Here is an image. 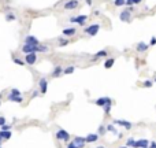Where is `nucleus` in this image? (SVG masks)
I'll return each mask as SVG.
<instances>
[{
  "mask_svg": "<svg viewBox=\"0 0 156 148\" xmlns=\"http://www.w3.org/2000/svg\"><path fill=\"white\" fill-rule=\"evenodd\" d=\"M111 107H112V103H108V104H105L104 106V114L105 115H110V111H111Z\"/></svg>",
  "mask_w": 156,
  "mask_h": 148,
  "instance_id": "nucleus-27",
  "label": "nucleus"
},
{
  "mask_svg": "<svg viewBox=\"0 0 156 148\" xmlns=\"http://www.w3.org/2000/svg\"><path fill=\"white\" fill-rule=\"evenodd\" d=\"M99 30H100V24H92V25H89V26L85 28V33L90 37L96 36L97 33H99Z\"/></svg>",
  "mask_w": 156,
  "mask_h": 148,
  "instance_id": "nucleus-1",
  "label": "nucleus"
},
{
  "mask_svg": "<svg viewBox=\"0 0 156 148\" xmlns=\"http://www.w3.org/2000/svg\"><path fill=\"white\" fill-rule=\"evenodd\" d=\"M108 103H112V100L110 99V97H100V99H97L96 102H95V104L99 106V107H104V106Z\"/></svg>",
  "mask_w": 156,
  "mask_h": 148,
  "instance_id": "nucleus-12",
  "label": "nucleus"
},
{
  "mask_svg": "<svg viewBox=\"0 0 156 148\" xmlns=\"http://www.w3.org/2000/svg\"><path fill=\"white\" fill-rule=\"evenodd\" d=\"M99 140V134L97 133H89L88 136L85 137V143H95Z\"/></svg>",
  "mask_w": 156,
  "mask_h": 148,
  "instance_id": "nucleus-14",
  "label": "nucleus"
},
{
  "mask_svg": "<svg viewBox=\"0 0 156 148\" xmlns=\"http://www.w3.org/2000/svg\"><path fill=\"white\" fill-rule=\"evenodd\" d=\"M37 95H38V91H34V92H33V97H36Z\"/></svg>",
  "mask_w": 156,
  "mask_h": 148,
  "instance_id": "nucleus-40",
  "label": "nucleus"
},
{
  "mask_svg": "<svg viewBox=\"0 0 156 148\" xmlns=\"http://www.w3.org/2000/svg\"><path fill=\"white\" fill-rule=\"evenodd\" d=\"M156 44V37H152V39H151V43H149L148 45H155Z\"/></svg>",
  "mask_w": 156,
  "mask_h": 148,
  "instance_id": "nucleus-38",
  "label": "nucleus"
},
{
  "mask_svg": "<svg viewBox=\"0 0 156 148\" xmlns=\"http://www.w3.org/2000/svg\"><path fill=\"white\" fill-rule=\"evenodd\" d=\"M114 124L115 125H120V126H123L126 129H132V122H129V121H123V119H115L114 121Z\"/></svg>",
  "mask_w": 156,
  "mask_h": 148,
  "instance_id": "nucleus-13",
  "label": "nucleus"
},
{
  "mask_svg": "<svg viewBox=\"0 0 156 148\" xmlns=\"http://www.w3.org/2000/svg\"><path fill=\"white\" fill-rule=\"evenodd\" d=\"M148 48H149V45L147 44V43H142V41H141V43H138V44L136 45L137 52H141V54H142V52H145V51H148Z\"/></svg>",
  "mask_w": 156,
  "mask_h": 148,
  "instance_id": "nucleus-16",
  "label": "nucleus"
},
{
  "mask_svg": "<svg viewBox=\"0 0 156 148\" xmlns=\"http://www.w3.org/2000/svg\"><path fill=\"white\" fill-rule=\"evenodd\" d=\"M1 143H3V140H0V145H1Z\"/></svg>",
  "mask_w": 156,
  "mask_h": 148,
  "instance_id": "nucleus-44",
  "label": "nucleus"
},
{
  "mask_svg": "<svg viewBox=\"0 0 156 148\" xmlns=\"http://www.w3.org/2000/svg\"><path fill=\"white\" fill-rule=\"evenodd\" d=\"M155 82H156V78H155Z\"/></svg>",
  "mask_w": 156,
  "mask_h": 148,
  "instance_id": "nucleus-46",
  "label": "nucleus"
},
{
  "mask_svg": "<svg viewBox=\"0 0 156 148\" xmlns=\"http://www.w3.org/2000/svg\"><path fill=\"white\" fill-rule=\"evenodd\" d=\"M12 60H14V63L19 64V66H24V64H25V62H24V60H21L19 58H14V59H12Z\"/></svg>",
  "mask_w": 156,
  "mask_h": 148,
  "instance_id": "nucleus-30",
  "label": "nucleus"
},
{
  "mask_svg": "<svg viewBox=\"0 0 156 148\" xmlns=\"http://www.w3.org/2000/svg\"><path fill=\"white\" fill-rule=\"evenodd\" d=\"M78 6H80V1H78V0H67V1L63 4V8L64 10H76Z\"/></svg>",
  "mask_w": 156,
  "mask_h": 148,
  "instance_id": "nucleus-5",
  "label": "nucleus"
},
{
  "mask_svg": "<svg viewBox=\"0 0 156 148\" xmlns=\"http://www.w3.org/2000/svg\"><path fill=\"white\" fill-rule=\"evenodd\" d=\"M96 148H104V147H103V145H100V147H96Z\"/></svg>",
  "mask_w": 156,
  "mask_h": 148,
  "instance_id": "nucleus-42",
  "label": "nucleus"
},
{
  "mask_svg": "<svg viewBox=\"0 0 156 148\" xmlns=\"http://www.w3.org/2000/svg\"><path fill=\"white\" fill-rule=\"evenodd\" d=\"M114 63H115V58H108L107 60H105V62H104V67L105 69H111L112 66H114Z\"/></svg>",
  "mask_w": 156,
  "mask_h": 148,
  "instance_id": "nucleus-21",
  "label": "nucleus"
},
{
  "mask_svg": "<svg viewBox=\"0 0 156 148\" xmlns=\"http://www.w3.org/2000/svg\"><path fill=\"white\" fill-rule=\"evenodd\" d=\"M68 44V40H64V39H62V37H59V45L60 47H64V45Z\"/></svg>",
  "mask_w": 156,
  "mask_h": 148,
  "instance_id": "nucleus-29",
  "label": "nucleus"
},
{
  "mask_svg": "<svg viewBox=\"0 0 156 148\" xmlns=\"http://www.w3.org/2000/svg\"><path fill=\"white\" fill-rule=\"evenodd\" d=\"M24 62L25 64H34L37 62V54H26Z\"/></svg>",
  "mask_w": 156,
  "mask_h": 148,
  "instance_id": "nucleus-8",
  "label": "nucleus"
},
{
  "mask_svg": "<svg viewBox=\"0 0 156 148\" xmlns=\"http://www.w3.org/2000/svg\"><path fill=\"white\" fill-rule=\"evenodd\" d=\"M74 70H76V67H74V66H67L66 69H63V74H73V73H74Z\"/></svg>",
  "mask_w": 156,
  "mask_h": 148,
  "instance_id": "nucleus-25",
  "label": "nucleus"
},
{
  "mask_svg": "<svg viewBox=\"0 0 156 148\" xmlns=\"http://www.w3.org/2000/svg\"><path fill=\"white\" fill-rule=\"evenodd\" d=\"M55 137L60 141H70V133L64 129H58V132L55 133Z\"/></svg>",
  "mask_w": 156,
  "mask_h": 148,
  "instance_id": "nucleus-2",
  "label": "nucleus"
},
{
  "mask_svg": "<svg viewBox=\"0 0 156 148\" xmlns=\"http://www.w3.org/2000/svg\"><path fill=\"white\" fill-rule=\"evenodd\" d=\"M76 33H77L76 28H66V29H63V34H64V36H67V37L76 36Z\"/></svg>",
  "mask_w": 156,
  "mask_h": 148,
  "instance_id": "nucleus-17",
  "label": "nucleus"
},
{
  "mask_svg": "<svg viewBox=\"0 0 156 148\" xmlns=\"http://www.w3.org/2000/svg\"><path fill=\"white\" fill-rule=\"evenodd\" d=\"M152 85H153V81H151V80H147L144 82V87H147V88H151Z\"/></svg>",
  "mask_w": 156,
  "mask_h": 148,
  "instance_id": "nucleus-32",
  "label": "nucleus"
},
{
  "mask_svg": "<svg viewBox=\"0 0 156 148\" xmlns=\"http://www.w3.org/2000/svg\"><path fill=\"white\" fill-rule=\"evenodd\" d=\"M107 132V130H105V128H104V126H100V128H99V133H97V134H103V133H105Z\"/></svg>",
  "mask_w": 156,
  "mask_h": 148,
  "instance_id": "nucleus-34",
  "label": "nucleus"
},
{
  "mask_svg": "<svg viewBox=\"0 0 156 148\" xmlns=\"http://www.w3.org/2000/svg\"><path fill=\"white\" fill-rule=\"evenodd\" d=\"M70 22L71 24H78L80 26H84L86 24V21H88V15H77V16H71L70 18Z\"/></svg>",
  "mask_w": 156,
  "mask_h": 148,
  "instance_id": "nucleus-3",
  "label": "nucleus"
},
{
  "mask_svg": "<svg viewBox=\"0 0 156 148\" xmlns=\"http://www.w3.org/2000/svg\"><path fill=\"white\" fill-rule=\"evenodd\" d=\"M60 74H63V67L62 66H56L53 69V71H52V77H60Z\"/></svg>",
  "mask_w": 156,
  "mask_h": 148,
  "instance_id": "nucleus-19",
  "label": "nucleus"
},
{
  "mask_svg": "<svg viewBox=\"0 0 156 148\" xmlns=\"http://www.w3.org/2000/svg\"><path fill=\"white\" fill-rule=\"evenodd\" d=\"M8 96H22V95H21V91L19 89H16V88H12L11 89V92H10V95H8Z\"/></svg>",
  "mask_w": 156,
  "mask_h": 148,
  "instance_id": "nucleus-26",
  "label": "nucleus"
},
{
  "mask_svg": "<svg viewBox=\"0 0 156 148\" xmlns=\"http://www.w3.org/2000/svg\"><path fill=\"white\" fill-rule=\"evenodd\" d=\"M86 4H88V6H92V0H86Z\"/></svg>",
  "mask_w": 156,
  "mask_h": 148,
  "instance_id": "nucleus-41",
  "label": "nucleus"
},
{
  "mask_svg": "<svg viewBox=\"0 0 156 148\" xmlns=\"http://www.w3.org/2000/svg\"><path fill=\"white\" fill-rule=\"evenodd\" d=\"M105 130H108V132H111L112 134H114V136H118L120 139V137H122V133H119L118 132V130H116V128L115 126H114V125H107V128H105Z\"/></svg>",
  "mask_w": 156,
  "mask_h": 148,
  "instance_id": "nucleus-18",
  "label": "nucleus"
},
{
  "mask_svg": "<svg viewBox=\"0 0 156 148\" xmlns=\"http://www.w3.org/2000/svg\"><path fill=\"white\" fill-rule=\"evenodd\" d=\"M120 148H128V147H126V145H123V147H120Z\"/></svg>",
  "mask_w": 156,
  "mask_h": 148,
  "instance_id": "nucleus-43",
  "label": "nucleus"
},
{
  "mask_svg": "<svg viewBox=\"0 0 156 148\" xmlns=\"http://www.w3.org/2000/svg\"><path fill=\"white\" fill-rule=\"evenodd\" d=\"M15 19H16V15L14 12H7L6 14V21L7 22H11V21H15Z\"/></svg>",
  "mask_w": 156,
  "mask_h": 148,
  "instance_id": "nucleus-23",
  "label": "nucleus"
},
{
  "mask_svg": "<svg viewBox=\"0 0 156 148\" xmlns=\"http://www.w3.org/2000/svg\"><path fill=\"white\" fill-rule=\"evenodd\" d=\"M47 89H48V80L43 77L38 80V92L44 95V93H47Z\"/></svg>",
  "mask_w": 156,
  "mask_h": 148,
  "instance_id": "nucleus-4",
  "label": "nucleus"
},
{
  "mask_svg": "<svg viewBox=\"0 0 156 148\" xmlns=\"http://www.w3.org/2000/svg\"><path fill=\"white\" fill-rule=\"evenodd\" d=\"M0 148H3V147H1V145H0Z\"/></svg>",
  "mask_w": 156,
  "mask_h": 148,
  "instance_id": "nucleus-45",
  "label": "nucleus"
},
{
  "mask_svg": "<svg viewBox=\"0 0 156 148\" xmlns=\"http://www.w3.org/2000/svg\"><path fill=\"white\" fill-rule=\"evenodd\" d=\"M12 136L11 130H0V140H10Z\"/></svg>",
  "mask_w": 156,
  "mask_h": 148,
  "instance_id": "nucleus-15",
  "label": "nucleus"
},
{
  "mask_svg": "<svg viewBox=\"0 0 156 148\" xmlns=\"http://www.w3.org/2000/svg\"><path fill=\"white\" fill-rule=\"evenodd\" d=\"M8 100H11V102H15V103H22L24 102V97L22 96H8Z\"/></svg>",
  "mask_w": 156,
  "mask_h": 148,
  "instance_id": "nucleus-24",
  "label": "nucleus"
},
{
  "mask_svg": "<svg viewBox=\"0 0 156 148\" xmlns=\"http://www.w3.org/2000/svg\"><path fill=\"white\" fill-rule=\"evenodd\" d=\"M114 4H115V7H122L125 6V0H114Z\"/></svg>",
  "mask_w": 156,
  "mask_h": 148,
  "instance_id": "nucleus-28",
  "label": "nucleus"
},
{
  "mask_svg": "<svg viewBox=\"0 0 156 148\" xmlns=\"http://www.w3.org/2000/svg\"><path fill=\"white\" fill-rule=\"evenodd\" d=\"M148 148H156V141H149Z\"/></svg>",
  "mask_w": 156,
  "mask_h": 148,
  "instance_id": "nucleus-35",
  "label": "nucleus"
},
{
  "mask_svg": "<svg viewBox=\"0 0 156 148\" xmlns=\"http://www.w3.org/2000/svg\"><path fill=\"white\" fill-rule=\"evenodd\" d=\"M132 18V8H129V10H123V11L119 14V19L122 22H129Z\"/></svg>",
  "mask_w": 156,
  "mask_h": 148,
  "instance_id": "nucleus-6",
  "label": "nucleus"
},
{
  "mask_svg": "<svg viewBox=\"0 0 156 148\" xmlns=\"http://www.w3.org/2000/svg\"><path fill=\"white\" fill-rule=\"evenodd\" d=\"M0 106H1V103H0Z\"/></svg>",
  "mask_w": 156,
  "mask_h": 148,
  "instance_id": "nucleus-47",
  "label": "nucleus"
},
{
  "mask_svg": "<svg viewBox=\"0 0 156 148\" xmlns=\"http://www.w3.org/2000/svg\"><path fill=\"white\" fill-rule=\"evenodd\" d=\"M24 44H28V45H38L40 44V41H38V39L34 36H32V34H29V36L25 37V43Z\"/></svg>",
  "mask_w": 156,
  "mask_h": 148,
  "instance_id": "nucleus-7",
  "label": "nucleus"
},
{
  "mask_svg": "<svg viewBox=\"0 0 156 148\" xmlns=\"http://www.w3.org/2000/svg\"><path fill=\"white\" fill-rule=\"evenodd\" d=\"M148 145H149V141L147 139H141V140L134 141L133 148H148Z\"/></svg>",
  "mask_w": 156,
  "mask_h": 148,
  "instance_id": "nucleus-9",
  "label": "nucleus"
},
{
  "mask_svg": "<svg viewBox=\"0 0 156 148\" xmlns=\"http://www.w3.org/2000/svg\"><path fill=\"white\" fill-rule=\"evenodd\" d=\"M132 1H133V6H134V4H140L142 0H132Z\"/></svg>",
  "mask_w": 156,
  "mask_h": 148,
  "instance_id": "nucleus-39",
  "label": "nucleus"
},
{
  "mask_svg": "<svg viewBox=\"0 0 156 148\" xmlns=\"http://www.w3.org/2000/svg\"><path fill=\"white\" fill-rule=\"evenodd\" d=\"M3 125H6V118H4V117H0V126H3Z\"/></svg>",
  "mask_w": 156,
  "mask_h": 148,
  "instance_id": "nucleus-36",
  "label": "nucleus"
},
{
  "mask_svg": "<svg viewBox=\"0 0 156 148\" xmlns=\"http://www.w3.org/2000/svg\"><path fill=\"white\" fill-rule=\"evenodd\" d=\"M0 128H1L0 130H11V125L6 124V125H3V126H0Z\"/></svg>",
  "mask_w": 156,
  "mask_h": 148,
  "instance_id": "nucleus-33",
  "label": "nucleus"
},
{
  "mask_svg": "<svg viewBox=\"0 0 156 148\" xmlns=\"http://www.w3.org/2000/svg\"><path fill=\"white\" fill-rule=\"evenodd\" d=\"M48 51H49V47H47V45L38 44L36 47V54H37V52H48Z\"/></svg>",
  "mask_w": 156,
  "mask_h": 148,
  "instance_id": "nucleus-22",
  "label": "nucleus"
},
{
  "mask_svg": "<svg viewBox=\"0 0 156 148\" xmlns=\"http://www.w3.org/2000/svg\"><path fill=\"white\" fill-rule=\"evenodd\" d=\"M134 139H133V137H130V139H129L128 140V143H126V147H133V144H134Z\"/></svg>",
  "mask_w": 156,
  "mask_h": 148,
  "instance_id": "nucleus-31",
  "label": "nucleus"
},
{
  "mask_svg": "<svg viewBox=\"0 0 156 148\" xmlns=\"http://www.w3.org/2000/svg\"><path fill=\"white\" fill-rule=\"evenodd\" d=\"M36 47H37V45L24 44V45H22V48H21V51L24 52L25 55H26V54H36Z\"/></svg>",
  "mask_w": 156,
  "mask_h": 148,
  "instance_id": "nucleus-10",
  "label": "nucleus"
},
{
  "mask_svg": "<svg viewBox=\"0 0 156 148\" xmlns=\"http://www.w3.org/2000/svg\"><path fill=\"white\" fill-rule=\"evenodd\" d=\"M66 148H77V145L71 141V143H68V144H67V147H66Z\"/></svg>",
  "mask_w": 156,
  "mask_h": 148,
  "instance_id": "nucleus-37",
  "label": "nucleus"
},
{
  "mask_svg": "<svg viewBox=\"0 0 156 148\" xmlns=\"http://www.w3.org/2000/svg\"><path fill=\"white\" fill-rule=\"evenodd\" d=\"M108 55V52L105 51V49H101V51H99V52H96V55L93 56V59L92 60H97L99 58H105V56Z\"/></svg>",
  "mask_w": 156,
  "mask_h": 148,
  "instance_id": "nucleus-20",
  "label": "nucleus"
},
{
  "mask_svg": "<svg viewBox=\"0 0 156 148\" xmlns=\"http://www.w3.org/2000/svg\"><path fill=\"white\" fill-rule=\"evenodd\" d=\"M73 143L77 145V148H84L85 147V137H81V136H77L74 137V140H73Z\"/></svg>",
  "mask_w": 156,
  "mask_h": 148,
  "instance_id": "nucleus-11",
  "label": "nucleus"
}]
</instances>
